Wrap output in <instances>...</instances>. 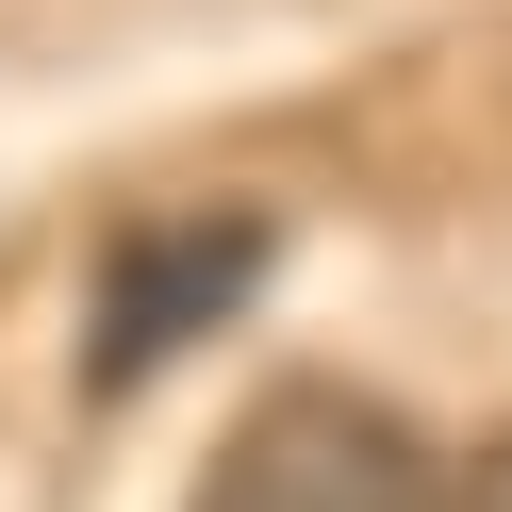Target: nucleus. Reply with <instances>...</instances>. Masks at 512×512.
<instances>
[{
	"label": "nucleus",
	"instance_id": "nucleus-2",
	"mask_svg": "<svg viewBox=\"0 0 512 512\" xmlns=\"http://www.w3.org/2000/svg\"><path fill=\"white\" fill-rule=\"evenodd\" d=\"M265 215H149V232H116L100 265V314H83V397H133V380H166L199 331H232L248 281H265Z\"/></svg>",
	"mask_w": 512,
	"mask_h": 512
},
{
	"label": "nucleus",
	"instance_id": "nucleus-3",
	"mask_svg": "<svg viewBox=\"0 0 512 512\" xmlns=\"http://www.w3.org/2000/svg\"><path fill=\"white\" fill-rule=\"evenodd\" d=\"M446 512H512V446H479V463H463V496H446Z\"/></svg>",
	"mask_w": 512,
	"mask_h": 512
},
{
	"label": "nucleus",
	"instance_id": "nucleus-1",
	"mask_svg": "<svg viewBox=\"0 0 512 512\" xmlns=\"http://www.w3.org/2000/svg\"><path fill=\"white\" fill-rule=\"evenodd\" d=\"M182 512H446V479H430V446L380 397L281 380V397H248L232 430H215V463H199Z\"/></svg>",
	"mask_w": 512,
	"mask_h": 512
}]
</instances>
